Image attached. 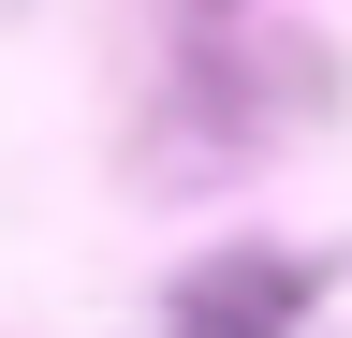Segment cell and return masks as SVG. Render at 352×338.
I'll return each mask as SVG.
<instances>
[{"mask_svg":"<svg viewBox=\"0 0 352 338\" xmlns=\"http://www.w3.org/2000/svg\"><path fill=\"white\" fill-rule=\"evenodd\" d=\"M294 265H264V250H235V265H206L191 294H176V338H279L294 324Z\"/></svg>","mask_w":352,"mask_h":338,"instance_id":"obj_1","label":"cell"}]
</instances>
